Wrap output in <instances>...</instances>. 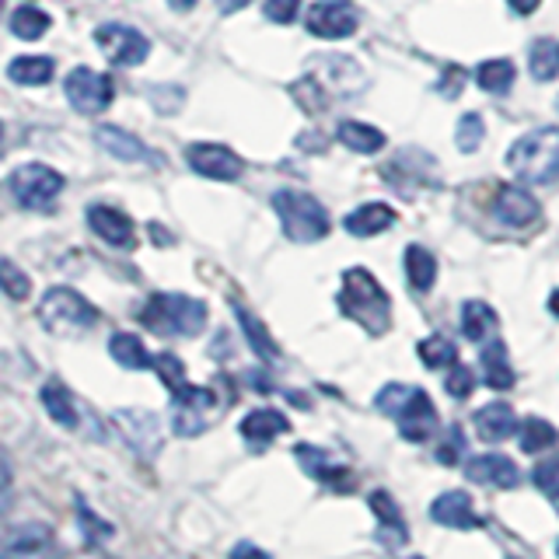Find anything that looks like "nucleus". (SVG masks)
I'll return each instance as SVG.
<instances>
[{
  "label": "nucleus",
  "mask_w": 559,
  "mask_h": 559,
  "mask_svg": "<svg viewBox=\"0 0 559 559\" xmlns=\"http://www.w3.org/2000/svg\"><path fill=\"white\" fill-rule=\"evenodd\" d=\"M340 308L346 319H354L364 332L371 336H384L392 325V301L378 280L364 266H354L343 273V290H340Z\"/></svg>",
  "instance_id": "obj_1"
},
{
  "label": "nucleus",
  "mask_w": 559,
  "mask_h": 559,
  "mask_svg": "<svg viewBox=\"0 0 559 559\" xmlns=\"http://www.w3.org/2000/svg\"><path fill=\"white\" fill-rule=\"evenodd\" d=\"M374 406L384 416L395 419L399 433L406 437V441L424 444L437 430V409H433L430 395L424 389H413V384H399V381L384 384V389L374 395Z\"/></svg>",
  "instance_id": "obj_2"
},
{
  "label": "nucleus",
  "mask_w": 559,
  "mask_h": 559,
  "mask_svg": "<svg viewBox=\"0 0 559 559\" xmlns=\"http://www.w3.org/2000/svg\"><path fill=\"white\" fill-rule=\"evenodd\" d=\"M507 165L528 186H549L559 179V127H538L524 133L507 154Z\"/></svg>",
  "instance_id": "obj_3"
},
{
  "label": "nucleus",
  "mask_w": 559,
  "mask_h": 559,
  "mask_svg": "<svg viewBox=\"0 0 559 559\" xmlns=\"http://www.w3.org/2000/svg\"><path fill=\"white\" fill-rule=\"evenodd\" d=\"M140 322L154 336H197L206 325V305L189 294H154L140 311Z\"/></svg>",
  "instance_id": "obj_4"
},
{
  "label": "nucleus",
  "mask_w": 559,
  "mask_h": 559,
  "mask_svg": "<svg viewBox=\"0 0 559 559\" xmlns=\"http://www.w3.org/2000/svg\"><path fill=\"white\" fill-rule=\"evenodd\" d=\"M273 210L280 224H284V235L290 241H301V245H311V241H322L329 235V214L325 206L308 197V192H297V189H280L273 197Z\"/></svg>",
  "instance_id": "obj_5"
},
{
  "label": "nucleus",
  "mask_w": 559,
  "mask_h": 559,
  "mask_svg": "<svg viewBox=\"0 0 559 559\" xmlns=\"http://www.w3.org/2000/svg\"><path fill=\"white\" fill-rule=\"evenodd\" d=\"M35 311H39V322L52 336H84V332L98 322V311L92 308V301L70 287L46 290Z\"/></svg>",
  "instance_id": "obj_6"
},
{
  "label": "nucleus",
  "mask_w": 559,
  "mask_h": 559,
  "mask_svg": "<svg viewBox=\"0 0 559 559\" xmlns=\"http://www.w3.org/2000/svg\"><path fill=\"white\" fill-rule=\"evenodd\" d=\"M224 413V399L214 389H197L186 384L182 392H175L171 399V430L179 437H200L210 430Z\"/></svg>",
  "instance_id": "obj_7"
},
{
  "label": "nucleus",
  "mask_w": 559,
  "mask_h": 559,
  "mask_svg": "<svg viewBox=\"0 0 559 559\" xmlns=\"http://www.w3.org/2000/svg\"><path fill=\"white\" fill-rule=\"evenodd\" d=\"M63 92H67V102L74 105L81 116H95V112H105L112 102V78L102 74V70H92V67H74L63 81Z\"/></svg>",
  "instance_id": "obj_8"
},
{
  "label": "nucleus",
  "mask_w": 559,
  "mask_h": 559,
  "mask_svg": "<svg viewBox=\"0 0 559 559\" xmlns=\"http://www.w3.org/2000/svg\"><path fill=\"white\" fill-rule=\"evenodd\" d=\"M11 192L28 210H49L52 200L63 192V175L49 165H22L11 175Z\"/></svg>",
  "instance_id": "obj_9"
},
{
  "label": "nucleus",
  "mask_w": 559,
  "mask_h": 559,
  "mask_svg": "<svg viewBox=\"0 0 559 559\" xmlns=\"http://www.w3.org/2000/svg\"><path fill=\"white\" fill-rule=\"evenodd\" d=\"M95 43L105 52V60L116 67H136V63H144L151 52L147 35H140L130 25H102L95 32Z\"/></svg>",
  "instance_id": "obj_10"
},
{
  "label": "nucleus",
  "mask_w": 559,
  "mask_h": 559,
  "mask_svg": "<svg viewBox=\"0 0 559 559\" xmlns=\"http://www.w3.org/2000/svg\"><path fill=\"white\" fill-rule=\"evenodd\" d=\"M360 25L357 8L349 0H319L308 11V32L319 35V39H346L354 35Z\"/></svg>",
  "instance_id": "obj_11"
},
{
  "label": "nucleus",
  "mask_w": 559,
  "mask_h": 559,
  "mask_svg": "<svg viewBox=\"0 0 559 559\" xmlns=\"http://www.w3.org/2000/svg\"><path fill=\"white\" fill-rule=\"evenodd\" d=\"M186 162L192 171L203 175V179H217V182H235L245 168L241 157L224 144H189Z\"/></svg>",
  "instance_id": "obj_12"
},
{
  "label": "nucleus",
  "mask_w": 559,
  "mask_h": 559,
  "mask_svg": "<svg viewBox=\"0 0 559 559\" xmlns=\"http://www.w3.org/2000/svg\"><path fill=\"white\" fill-rule=\"evenodd\" d=\"M0 559H60V542L46 524H25L0 546Z\"/></svg>",
  "instance_id": "obj_13"
},
{
  "label": "nucleus",
  "mask_w": 559,
  "mask_h": 559,
  "mask_svg": "<svg viewBox=\"0 0 559 559\" xmlns=\"http://www.w3.org/2000/svg\"><path fill=\"white\" fill-rule=\"evenodd\" d=\"M116 427L127 437V444L136 448L140 454L154 459L157 448H162V427H157V416L151 409H119L116 416Z\"/></svg>",
  "instance_id": "obj_14"
},
{
  "label": "nucleus",
  "mask_w": 559,
  "mask_h": 559,
  "mask_svg": "<svg viewBox=\"0 0 559 559\" xmlns=\"http://www.w3.org/2000/svg\"><path fill=\"white\" fill-rule=\"evenodd\" d=\"M542 214L538 200L521 186H500L493 200V217L507 227H532Z\"/></svg>",
  "instance_id": "obj_15"
},
{
  "label": "nucleus",
  "mask_w": 559,
  "mask_h": 559,
  "mask_svg": "<svg viewBox=\"0 0 559 559\" xmlns=\"http://www.w3.org/2000/svg\"><path fill=\"white\" fill-rule=\"evenodd\" d=\"M465 476L479 486H497V489H514L521 486V468L507 459V454H476V459L465 462Z\"/></svg>",
  "instance_id": "obj_16"
},
{
  "label": "nucleus",
  "mask_w": 559,
  "mask_h": 559,
  "mask_svg": "<svg viewBox=\"0 0 559 559\" xmlns=\"http://www.w3.org/2000/svg\"><path fill=\"white\" fill-rule=\"evenodd\" d=\"M430 518L454 532H468V528H479L483 524V518L476 514V503H472L465 489H448V493L437 497L430 503Z\"/></svg>",
  "instance_id": "obj_17"
},
{
  "label": "nucleus",
  "mask_w": 559,
  "mask_h": 559,
  "mask_svg": "<svg viewBox=\"0 0 559 559\" xmlns=\"http://www.w3.org/2000/svg\"><path fill=\"white\" fill-rule=\"evenodd\" d=\"M87 224H92V231L105 241L112 245V249H133V221L122 214L116 206H92L87 210Z\"/></svg>",
  "instance_id": "obj_18"
},
{
  "label": "nucleus",
  "mask_w": 559,
  "mask_h": 559,
  "mask_svg": "<svg viewBox=\"0 0 559 559\" xmlns=\"http://www.w3.org/2000/svg\"><path fill=\"white\" fill-rule=\"evenodd\" d=\"M367 503H371V511H374V518H378V524H381V532H378V538L384 542V546H402V542L409 538V524H406V518H402V507L392 500V493H384V489H374L371 497H367Z\"/></svg>",
  "instance_id": "obj_19"
},
{
  "label": "nucleus",
  "mask_w": 559,
  "mask_h": 559,
  "mask_svg": "<svg viewBox=\"0 0 559 559\" xmlns=\"http://www.w3.org/2000/svg\"><path fill=\"white\" fill-rule=\"evenodd\" d=\"M472 419H476V433L486 444H500L511 433H518V416L507 402H489V406H483Z\"/></svg>",
  "instance_id": "obj_20"
},
{
  "label": "nucleus",
  "mask_w": 559,
  "mask_h": 559,
  "mask_svg": "<svg viewBox=\"0 0 559 559\" xmlns=\"http://www.w3.org/2000/svg\"><path fill=\"white\" fill-rule=\"evenodd\" d=\"M287 430H290V419L280 409H255L241 419V437L252 448H266L270 441H276V437L287 433Z\"/></svg>",
  "instance_id": "obj_21"
},
{
  "label": "nucleus",
  "mask_w": 559,
  "mask_h": 559,
  "mask_svg": "<svg viewBox=\"0 0 559 559\" xmlns=\"http://www.w3.org/2000/svg\"><path fill=\"white\" fill-rule=\"evenodd\" d=\"M297 454V462H301V468L308 472L311 479H319V483H332V486H346L349 483V468L340 465L332 454H325L322 448H311V444H297L294 448Z\"/></svg>",
  "instance_id": "obj_22"
},
{
  "label": "nucleus",
  "mask_w": 559,
  "mask_h": 559,
  "mask_svg": "<svg viewBox=\"0 0 559 559\" xmlns=\"http://www.w3.org/2000/svg\"><path fill=\"white\" fill-rule=\"evenodd\" d=\"M392 224H395V210L389 203H364L343 221V227L354 238H374L381 231H389Z\"/></svg>",
  "instance_id": "obj_23"
},
{
  "label": "nucleus",
  "mask_w": 559,
  "mask_h": 559,
  "mask_svg": "<svg viewBox=\"0 0 559 559\" xmlns=\"http://www.w3.org/2000/svg\"><path fill=\"white\" fill-rule=\"evenodd\" d=\"M95 140L102 151H109L112 157H119V162H154V151L144 144V140H136L133 133L119 130V127H98Z\"/></svg>",
  "instance_id": "obj_24"
},
{
  "label": "nucleus",
  "mask_w": 559,
  "mask_h": 559,
  "mask_svg": "<svg viewBox=\"0 0 559 559\" xmlns=\"http://www.w3.org/2000/svg\"><path fill=\"white\" fill-rule=\"evenodd\" d=\"M479 364H483V378H486L489 389H497V392L514 389L518 374H514L511 357H507V346H503L500 340H493V343H489V346L483 349Z\"/></svg>",
  "instance_id": "obj_25"
},
{
  "label": "nucleus",
  "mask_w": 559,
  "mask_h": 559,
  "mask_svg": "<svg viewBox=\"0 0 559 559\" xmlns=\"http://www.w3.org/2000/svg\"><path fill=\"white\" fill-rule=\"evenodd\" d=\"M497 332V311L486 301H465L462 305V336L468 343H486Z\"/></svg>",
  "instance_id": "obj_26"
},
{
  "label": "nucleus",
  "mask_w": 559,
  "mask_h": 559,
  "mask_svg": "<svg viewBox=\"0 0 559 559\" xmlns=\"http://www.w3.org/2000/svg\"><path fill=\"white\" fill-rule=\"evenodd\" d=\"M235 314H238L241 332H245V340H249V346H252L255 354H259L262 360H266V364H276V360H280V346L273 343V336L266 332V325H262L241 301H235Z\"/></svg>",
  "instance_id": "obj_27"
},
{
  "label": "nucleus",
  "mask_w": 559,
  "mask_h": 559,
  "mask_svg": "<svg viewBox=\"0 0 559 559\" xmlns=\"http://www.w3.org/2000/svg\"><path fill=\"white\" fill-rule=\"evenodd\" d=\"M109 354L119 367H127V371H147V367L154 364L147 346L140 343V336H133V332H116V336L109 340Z\"/></svg>",
  "instance_id": "obj_28"
},
{
  "label": "nucleus",
  "mask_w": 559,
  "mask_h": 559,
  "mask_svg": "<svg viewBox=\"0 0 559 559\" xmlns=\"http://www.w3.org/2000/svg\"><path fill=\"white\" fill-rule=\"evenodd\" d=\"M340 144L349 147V151H357V154H378L384 147V133L374 130V127H367V122H357V119H346L340 122Z\"/></svg>",
  "instance_id": "obj_29"
},
{
  "label": "nucleus",
  "mask_w": 559,
  "mask_h": 559,
  "mask_svg": "<svg viewBox=\"0 0 559 559\" xmlns=\"http://www.w3.org/2000/svg\"><path fill=\"white\" fill-rule=\"evenodd\" d=\"M406 280H409V287L419 290V294H427L433 287L437 259H433V252L424 249V245H409V249H406Z\"/></svg>",
  "instance_id": "obj_30"
},
{
  "label": "nucleus",
  "mask_w": 559,
  "mask_h": 559,
  "mask_svg": "<svg viewBox=\"0 0 559 559\" xmlns=\"http://www.w3.org/2000/svg\"><path fill=\"white\" fill-rule=\"evenodd\" d=\"M43 406L60 427H67V430L78 427V406H74V399H70V392L63 389L60 381H46L43 384Z\"/></svg>",
  "instance_id": "obj_31"
},
{
  "label": "nucleus",
  "mask_w": 559,
  "mask_h": 559,
  "mask_svg": "<svg viewBox=\"0 0 559 559\" xmlns=\"http://www.w3.org/2000/svg\"><path fill=\"white\" fill-rule=\"evenodd\" d=\"M52 60L49 57H17L11 60L8 67V78L14 84H25V87H35V84H49L52 81Z\"/></svg>",
  "instance_id": "obj_32"
},
{
  "label": "nucleus",
  "mask_w": 559,
  "mask_h": 559,
  "mask_svg": "<svg viewBox=\"0 0 559 559\" xmlns=\"http://www.w3.org/2000/svg\"><path fill=\"white\" fill-rule=\"evenodd\" d=\"M556 441H559V430L552 424H546V419H538V416H528L521 424V430H518V444H521V451H528V454L546 451Z\"/></svg>",
  "instance_id": "obj_33"
},
{
  "label": "nucleus",
  "mask_w": 559,
  "mask_h": 559,
  "mask_svg": "<svg viewBox=\"0 0 559 559\" xmlns=\"http://www.w3.org/2000/svg\"><path fill=\"white\" fill-rule=\"evenodd\" d=\"M476 81L489 95H507L514 87V63L511 60H486L476 70Z\"/></svg>",
  "instance_id": "obj_34"
},
{
  "label": "nucleus",
  "mask_w": 559,
  "mask_h": 559,
  "mask_svg": "<svg viewBox=\"0 0 559 559\" xmlns=\"http://www.w3.org/2000/svg\"><path fill=\"white\" fill-rule=\"evenodd\" d=\"M528 70L535 81H552L559 74V43L552 39H535L528 52Z\"/></svg>",
  "instance_id": "obj_35"
},
{
  "label": "nucleus",
  "mask_w": 559,
  "mask_h": 559,
  "mask_svg": "<svg viewBox=\"0 0 559 559\" xmlns=\"http://www.w3.org/2000/svg\"><path fill=\"white\" fill-rule=\"evenodd\" d=\"M11 32L17 35V39H43V35L49 32V14L39 11V8H17L11 14Z\"/></svg>",
  "instance_id": "obj_36"
},
{
  "label": "nucleus",
  "mask_w": 559,
  "mask_h": 559,
  "mask_svg": "<svg viewBox=\"0 0 559 559\" xmlns=\"http://www.w3.org/2000/svg\"><path fill=\"white\" fill-rule=\"evenodd\" d=\"M416 354L427 367H433V371H437V367L459 364V346H454L451 340H444V336H427L424 343L416 346Z\"/></svg>",
  "instance_id": "obj_37"
},
{
  "label": "nucleus",
  "mask_w": 559,
  "mask_h": 559,
  "mask_svg": "<svg viewBox=\"0 0 559 559\" xmlns=\"http://www.w3.org/2000/svg\"><path fill=\"white\" fill-rule=\"evenodd\" d=\"M0 290H4L11 301H25L32 294V280L25 276V270H17L14 262L0 259Z\"/></svg>",
  "instance_id": "obj_38"
},
{
  "label": "nucleus",
  "mask_w": 559,
  "mask_h": 559,
  "mask_svg": "<svg viewBox=\"0 0 559 559\" xmlns=\"http://www.w3.org/2000/svg\"><path fill=\"white\" fill-rule=\"evenodd\" d=\"M532 479H535L542 497L559 500V454H549V459H542L535 465V472H532Z\"/></svg>",
  "instance_id": "obj_39"
},
{
  "label": "nucleus",
  "mask_w": 559,
  "mask_h": 559,
  "mask_svg": "<svg viewBox=\"0 0 559 559\" xmlns=\"http://www.w3.org/2000/svg\"><path fill=\"white\" fill-rule=\"evenodd\" d=\"M151 367H154L157 374H162V381L171 389V395H175V392H182L186 384H189V381H186V367H182V360L175 357V354H157Z\"/></svg>",
  "instance_id": "obj_40"
},
{
  "label": "nucleus",
  "mask_w": 559,
  "mask_h": 559,
  "mask_svg": "<svg viewBox=\"0 0 559 559\" xmlns=\"http://www.w3.org/2000/svg\"><path fill=\"white\" fill-rule=\"evenodd\" d=\"M483 136H486V130H483V116L468 112V116H462V122H459V136H454V144H459V151L472 154V151H479Z\"/></svg>",
  "instance_id": "obj_41"
},
{
  "label": "nucleus",
  "mask_w": 559,
  "mask_h": 559,
  "mask_svg": "<svg viewBox=\"0 0 559 559\" xmlns=\"http://www.w3.org/2000/svg\"><path fill=\"white\" fill-rule=\"evenodd\" d=\"M472 389H476V374H472L465 364H451V374L444 381V392L451 399H468Z\"/></svg>",
  "instance_id": "obj_42"
},
{
  "label": "nucleus",
  "mask_w": 559,
  "mask_h": 559,
  "mask_svg": "<svg viewBox=\"0 0 559 559\" xmlns=\"http://www.w3.org/2000/svg\"><path fill=\"white\" fill-rule=\"evenodd\" d=\"M11 500H14V476H11V462L4 448H0V524H4L8 511H11Z\"/></svg>",
  "instance_id": "obj_43"
},
{
  "label": "nucleus",
  "mask_w": 559,
  "mask_h": 559,
  "mask_svg": "<svg viewBox=\"0 0 559 559\" xmlns=\"http://www.w3.org/2000/svg\"><path fill=\"white\" fill-rule=\"evenodd\" d=\"M297 11H301V0H266V17L276 25H290Z\"/></svg>",
  "instance_id": "obj_44"
},
{
  "label": "nucleus",
  "mask_w": 559,
  "mask_h": 559,
  "mask_svg": "<svg viewBox=\"0 0 559 559\" xmlns=\"http://www.w3.org/2000/svg\"><path fill=\"white\" fill-rule=\"evenodd\" d=\"M462 448H465V437H462V430L459 427H451L448 430V441L437 448V459H441L444 465H454L462 459Z\"/></svg>",
  "instance_id": "obj_45"
},
{
  "label": "nucleus",
  "mask_w": 559,
  "mask_h": 559,
  "mask_svg": "<svg viewBox=\"0 0 559 559\" xmlns=\"http://www.w3.org/2000/svg\"><path fill=\"white\" fill-rule=\"evenodd\" d=\"M465 81L462 74V67H448V74H444V84H437V95H444V98H454L459 95V84Z\"/></svg>",
  "instance_id": "obj_46"
},
{
  "label": "nucleus",
  "mask_w": 559,
  "mask_h": 559,
  "mask_svg": "<svg viewBox=\"0 0 559 559\" xmlns=\"http://www.w3.org/2000/svg\"><path fill=\"white\" fill-rule=\"evenodd\" d=\"M231 559H270V552H262L252 542H241V546H235Z\"/></svg>",
  "instance_id": "obj_47"
},
{
  "label": "nucleus",
  "mask_w": 559,
  "mask_h": 559,
  "mask_svg": "<svg viewBox=\"0 0 559 559\" xmlns=\"http://www.w3.org/2000/svg\"><path fill=\"white\" fill-rule=\"evenodd\" d=\"M507 4H511L514 14H532V11H538L542 0H507Z\"/></svg>",
  "instance_id": "obj_48"
},
{
  "label": "nucleus",
  "mask_w": 559,
  "mask_h": 559,
  "mask_svg": "<svg viewBox=\"0 0 559 559\" xmlns=\"http://www.w3.org/2000/svg\"><path fill=\"white\" fill-rule=\"evenodd\" d=\"M252 0H217V8L224 11V14H235V11H241V8H249Z\"/></svg>",
  "instance_id": "obj_49"
},
{
  "label": "nucleus",
  "mask_w": 559,
  "mask_h": 559,
  "mask_svg": "<svg viewBox=\"0 0 559 559\" xmlns=\"http://www.w3.org/2000/svg\"><path fill=\"white\" fill-rule=\"evenodd\" d=\"M81 521H84V524H98L95 514H87L84 507H81ZM87 535H92V532H87ZM95 535H98V538H109V535H112V532H109V524H102V532H95Z\"/></svg>",
  "instance_id": "obj_50"
},
{
  "label": "nucleus",
  "mask_w": 559,
  "mask_h": 559,
  "mask_svg": "<svg viewBox=\"0 0 559 559\" xmlns=\"http://www.w3.org/2000/svg\"><path fill=\"white\" fill-rule=\"evenodd\" d=\"M168 8H171V11H182V14H186V11L197 8V0H168Z\"/></svg>",
  "instance_id": "obj_51"
},
{
  "label": "nucleus",
  "mask_w": 559,
  "mask_h": 559,
  "mask_svg": "<svg viewBox=\"0 0 559 559\" xmlns=\"http://www.w3.org/2000/svg\"><path fill=\"white\" fill-rule=\"evenodd\" d=\"M549 311H552V314H556V319H559V290H556V294L549 297Z\"/></svg>",
  "instance_id": "obj_52"
},
{
  "label": "nucleus",
  "mask_w": 559,
  "mask_h": 559,
  "mask_svg": "<svg viewBox=\"0 0 559 559\" xmlns=\"http://www.w3.org/2000/svg\"><path fill=\"white\" fill-rule=\"evenodd\" d=\"M4 4H8V0H0V11H4Z\"/></svg>",
  "instance_id": "obj_53"
},
{
  "label": "nucleus",
  "mask_w": 559,
  "mask_h": 559,
  "mask_svg": "<svg viewBox=\"0 0 559 559\" xmlns=\"http://www.w3.org/2000/svg\"><path fill=\"white\" fill-rule=\"evenodd\" d=\"M409 559H424V556H409Z\"/></svg>",
  "instance_id": "obj_54"
},
{
  "label": "nucleus",
  "mask_w": 559,
  "mask_h": 559,
  "mask_svg": "<svg viewBox=\"0 0 559 559\" xmlns=\"http://www.w3.org/2000/svg\"><path fill=\"white\" fill-rule=\"evenodd\" d=\"M0 133H4V127H0Z\"/></svg>",
  "instance_id": "obj_55"
},
{
  "label": "nucleus",
  "mask_w": 559,
  "mask_h": 559,
  "mask_svg": "<svg viewBox=\"0 0 559 559\" xmlns=\"http://www.w3.org/2000/svg\"><path fill=\"white\" fill-rule=\"evenodd\" d=\"M556 109H559V102H556Z\"/></svg>",
  "instance_id": "obj_56"
}]
</instances>
